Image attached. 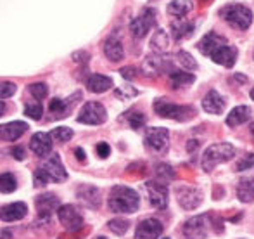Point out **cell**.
<instances>
[{
    "instance_id": "28",
    "label": "cell",
    "mask_w": 254,
    "mask_h": 239,
    "mask_svg": "<svg viewBox=\"0 0 254 239\" xmlns=\"http://www.w3.org/2000/svg\"><path fill=\"white\" fill-rule=\"evenodd\" d=\"M192 7H194V2H192V0H171V2L168 3V14H171V16L180 19V17H184L185 14L190 12Z\"/></svg>"
},
{
    "instance_id": "21",
    "label": "cell",
    "mask_w": 254,
    "mask_h": 239,
    "mask_svg": "<svg viewBox=\"0 0 254 239\" xmlns=\"http://www.w3.org/2000/svg\"><path fill=\"white\" fill-rule=\"evenodd\" d=\"M225 106H227V102L216 90H209L202 99V109L209 115H221Z\"/></svg>"
},
{
    "instance_id": "43",
    "label": "cell",
    "mask_w": 254,
    "mask_h": 239,
    "mask_svg": "<svg viewBox=\"0 0 254 239\" xmlns=\"http://www.w3.org/2000/svg\"><path fill=\"white\" fill-rule=\"evenodd\" d=\"M137 94H138V90L131 87V85H125V87H121V88H118V90H116V97H121V99L135 97Z\"/></svg>"
},
{
    "instance_id": "27",
    "label": "cell",
    "mask_w": 254,
    "mask_h": 239,
    "mask_svg": "<svg viewBox=\"0 0 254 239\" xmlns=\"http://www.w3.org/2000/svg\"><path fill=\"white\" fill-rule=\"evenodd\" d=\"M251 118V109L248 106H237L230 111V115L227 116V125L228 127H239V125H244L246 121Z\"/></svg>"
},
{
    "instance_id": "54",
    "label": "cell",
    "mask_w": 254,
    "mask_h": 239,
    "mask_svg": "<svg viewBox=\"0 0 254 239\" xmlns=\"http://www.w3.org/2000/svg\"><path fill=\"white\" fill-rule=\"evenodd\" d=\"M97 239H106V238H102V236H101V238H97Z\"/></svg>"
},
{
    "instance_id": "9",
    "label": "cell",
    "mask_w": 254,
    "mask_h": 239,
    "mask_svg": "<svg viewBox=\"0 0 254 239\" xmlns=\"http://www.w3.org/2000/svg\"><path fill=\"white\" fill-rule=\"evenodd\" d=\"M177 198L178 205L184 210H195L202 203V192L201 189L192 187V185H180L177 187Z\"/></svg>"
},
{
    "instance_id": "12",
    "label": "cell",
    "mask_w": 254,
    "mask_h": 239,
    "mask_svg": "<svg viewBox=\"0 0 254 239\" xmlns=\"http://www.w3.org/2000/svg\"><path fill=\"white\" fill-rule=\"evenodd\" d=\"M185 239H206L207 238V215L192 217L184 226Z\"/></svg>"
},
{
    "instance_id": "7",
    "label": "cell",
    "mask_w": 254,
    "mask_h": 239,
    "mask_svg": "<svg viewBox=\"0 0 254 239\" xmlns=\"http://www.w3.org/2000/svg\"><path fill=\"white\" fill-rule=\"evenodd\" d=\"M59 222L64 226V229H67L69 233H78L83 229V215L78 212L76 206L73 205H63L57 212Z\"/></svg>"
},
{
    "instance_id": "1",
    "label": "cell",
    "mask_w": 254,
    "mask_h": 239,
    "mask_svg": "<svg viewBox=\"0 0 254 239\" xmlns=\"http://www.w3.org/2000/svg\"><path fill=\"white\" fill-rule=\"evenodd\" d=\"M140 206V198L137 191L127 185H116L111 189L109 208L114 213H135Z\"/></svg>"
},
{
    "instance_id": "39",
    "label": "cell",
    "mask_w": 254,
    "mask_h": 239,
    "mask_svg": "<svg viewBox=\"0 0 254 239\" xmlns=\"http://www.w3.org/2000/svg\"><path fill=\"white\" fill-rule=\"evenodd\" d=\"M24 115L31 120H40L42 115H44V108H42L40 102H35V104H26L24 108Z\"/></svg>"
},
{
    "instance_id": "2",
    "label": "cell",
    "mask_w": 254,
    "mask_h": 239,
    "mask_svg": "<svg viewBox=\"0 0 254 239\" xmlns=\"http://www.w3.org/2000/svg\"><path fill=\"white\" fill-rule=\"evenodd\" d=\"M235 156V148L230 142H218L213 144L204 151L202 156V170L204 172H213L214 166H218L220 163L230 161Z\"/></svg>"
},
{
    "instance_id": "30",
    "label": "cell",
    "mask_w": 254,
    "mask_h": 239,
    "mask_svg": "<svg viewBox=\"0 0 254 239\" xmlns=\"http://www.w3.org/2000/svg\"><path fill=\"white\" fill-rule=\"evenodd\" d=\"M168 77H170V81L171 85H173V88H180V87H187V85L194 83L195 77L192 73H185V71H171V73H168Z\"/></svg>"
},
{
    "instance_id": "14",
    "label": "cell",
    "mask_w": 254,
    "mask_h": 239,
    "mask_svg": "<svg viewBox=\"0 0 254 239\" xmlns=\"http://www.w3.org/2000/svg\"><path fill=\"white\" fill-rule=\"evenodd\" d=\"M225 45H228L227 38L221 37V35H218V33H214V31H209V33H206L201 40H199L197 49L201 51V54L209 56V58H211L214 52L220 51V49L225 47Z\"/></svg>"
},
{
    "instance_id": "51",
    "label": "cell",
    "mask_w": 254,
    "mask_h": 239,
    "mask_svg": "<svg viewBox=\"0 0 254 239\" xmlns=\"http://www.w3.org/2000/svg\"><path fill=\"white\" fill-rule=\"evenodd\" d=\"M235 78H237V80H241V81H246V78L241 77V75H235Z\"/></svg>"
},
{
    "instance_id": "34",
    "label": "cell",
    "mask_w": 254,
    "mask_h": 239,
    "mask_svg": "<svg viewBox=\"0 0 254 239\" xmlns=\"http://www.w3.org/2000/svg\"><path fill=\"white\" fill-rule=\"evenodd\" d=\"M177 63L180 64L182 68H185L187 71H195V70H197V63H195V59L185 51H178L177 52Z\"/></svg>"
},
{
    "instance_id": "46",
    "label": "cell",
    "mask_w": 254,
    "mask_h": 239,
    "mask_svg": "<svg viewBox=\"0 0 254 239\" xmlns=\"http://www.w3.org/2000/svg\"><path fill=\"white\" fill-rule=\"evenodd\" d=\"M10 155H12V158H16L17 161H23L24 159V149L19 148V146H14V148L10 149Z\"/></svg>"
},
{
    "instance_id": "40",
    "label": "cell",
    "mask_w": 254,
    "mask_h": 239,
    "mask_svg": "<svg viewBox=\"0 0 254 239\" xmlns=\"http://www.w3.org/2000/svg\"><path fill=\"white\" fill-rule=\"evenodd\" d=\"M253 166H254V153H249V155L242 156L239 159L237 165H235V170L237 172H246V170H251Z\"/></svg>"
},
{
    "instance_id": "45",
    "label": "cell",
    "mask_w": 254,
    "mask_h": 239,
    "mask_svg": "<svg viewBox=\"0 0 254 239\" xmlns=\"http://www.w3.org/2000/svg\"><path fill=\"white\" fill-rule=\"evenodd\" d=\"M95 151H97V155L101 156V158H107L109 153H111V148H109L107 142H99L97 148H95Z\"/></svg>"
},
{
    "instance_id": "17",
    "label": "cell",
    "mask_w": 254,
    "mask_h": 239,
    "mask_svg": "<svg viewBox=\"0 0 254 239\" xmlns=\"http://www.w3.org/2000/svg\"><path fill=\"white\" fill-rule=\"evenodd\" d=\"M76 198L83 205H87L88 208H99L101 206V192L94 185H87V184L80 185L76 189Z\"/></svg>"
},
{
    "instance_id": "55",
    "label": "cell",
    "mask_w": 254,
    "mask_h": 239,
    "mask_svg": "<svg viewBox=\"0 0 254 239\" xmlns=\"http://www.w3.org/2000/svg\"><path fill=\"white\" fill-rule=\"evenodd\" d=\"M164 239H170V238H164Z\"/></svg>"
},
{
    "instance_id": "56",
    "label": "cell",
    "mask_w": 254,
    "mask_h": 239,
    "mask_svg": "<svg viewBox=\"0 0 254 239\" xmlns=\"http://www.w3.org/2000/svg\"><path fill=\"white\" fill-rule=\"evenodd\" d=\"M253 58H254V52H253Z\"/></svg>"
},
{
    "instance_id": "5",
    "label": "cell",
    "mask_w": 254,
    "mask_h": 239,
    "mask_svg": "<svg viewBox=\"0 0 254 239\" xmlns=\"http://www.w3.org/2000/svg\"><path fill=\"white\" fill-rule=\"evenodd\" d=\"M76 120L78 123H83V125H102L107 120V111L101 102L90 101L87 104H83V108H81Z\"/></svg>"
},
{
    "instance_id": "8",
    "label": "cell",
    "mask_w": 254,
    "mask_h": 239,
    "mask_svg": "<svg viewBox=\"0 0 254 239\" xmlns=\"http://www.w3.org/2000/svg\"><path fill=\"white\" fill-rule=\"evenodd\" d=\"M154 26H156V10L151 7H145L140 16L131 21L130 31L135 38H144Z\"/></svg>"
},
{
    "instance_id": "20",
    "label": "cell",
    "mask_w": 254,
    "mask_h": 239,
    "mask_svg": "<svg viewBox=\"0 0 254 239\" xmlns=\"http://www.w3.org/2000/svg\"><path fill=\"white\" fill-rule=\"evenodd\" d=\"M28 125L24 123V121H10V123H3L2 127H0V137H2V141H17L19 137H23L24 134H26L28 130Z\"/></svg>"
},
{
    "instance_id": "42",
    "label": "cell",
    "mask_w": 254,
    "mask_h": 239,
    "mask_svg": "<svg viewBox=\"0 0 254 239\" xmlns=\"http://www.w3.org/2000/svg\"><path fill=\"white\" fill-rule=\"evenodd\" d=\"M51 180V177L47 175V172L44 170V166L42 168H37L33 173V184L37 185V187H44V185H47V182Z\"/></svg>"
},
{
    "instance_id": "33",
    "label": "cell",
    "mask_w": 254,
    "mask_h": 239,
    "mask_svg": "<svg viewBox=\"0 0 254 239\" xmlns=\"http://www.w3.org/2000/svg\"><path fill=\"white\" fill-rule=\"evenodd\" d=\"M16 189H17V182L12 173H2L0 175V192L9 194V192L16 191Z\"/></svg>"
},
{
    "instance_id": "32",
    "label": "cell",
    "mask_w": 254,
    "mask_h": 239,
    "mask_svg": "<svg viewBox=\"0 0 254 239\" xmlns=\"http://www.w3.org/2000/svg\"><path fill=\"white\" fill-rule=\"evenodd\" d=\"M175 179V170L171 165H168V163H159V165H156V180L163 182V184H168V182H171Z\"/></svg>"
},
{
    "instance_id": "31",
    "label": "cell",
    "mask_w": 254,
    "mask_h": 239,
    "mask_svg": "<svg viewBox=\"0 0 254 239\" xmlns=\"http://www.w3.org/2000/svg\"><path fill=\"white\" fill-rule=\"evenodd\" d=\"M168 44H170V40H168V35L166 31L163 30H157L156 33L152 35V40H151V47L156 51V54H161V52H164L168 49Z\"/></svg>"
},
{
    "instance_id": "13",
    "label": "cell",
    "mask_w": 254,
    "mask_h": 239,
    "mask_svg": "<svg viewBox=\"0 0 254 239\" xmlns=\"http://www.w3.org/2000/svg\"><path fill=\"white\" fill-rule=\"evenodd\" d=\"M54 148V137L47 132H37L30 141V149L40 158H47L52 153Z\"/></svg>"
},
{
    "instance_id": "50",
    "label": "cell",
    "mask_w": 254,
    "mask_h": 239,
    "mask_svg": "<svg viewBox=\"0 0 254 239\" xmlns=\"http://www.w3.org/2000/svg\"><path fill=\"white\" fill-rule=\"evenodd\" d=\"M5 113V101H0V116Z\"/></svg>"
},
{
    "instance_id": "15",
    "label": "cell",
    "mask_w": 254,
    "mask_h": 239,
    "mask_svg": "<svg viewBox=\"0 0 254 239\" xmlns=\"http://www.w3.org/2000/svg\"><path fill=\"white\" fill-rule=\"evenodd\" d=\"M164 226L157 219H144L137 226L135 239H157L163 234Z\"/></svg>"
},
{
    "instance_id": "37",
    "label": "cell",
    "mask_w": 254,
    "mask_h": 239,
    "mask_svg": "<svg viewBox=\"0 0 254 239\" xmlns=\"http://www.w3.org/2000/svg\"><path fill=\"white\" fill-rule=\"evenodd\" d=\"M51 135L54 137V141H57V142H67L73 137V130L67 127H56L51 132Z\"/></svg>"
},
{
    "instance_id": "6",
    "label": "cell",
    "mask_w": 254,
    "mask_h": 239,
    "mask_svg": "<svg viewBox=\"0 0 254 239\" xmlns=\"http://www.w3.org/2000/svg\"><path fill=\"white\" fill-rule=\"evenodd\" d=\"M144 142H145V148L151 149V151L164 153L168 151V144H170V132H168V128L163 127L147 128Z\"/></svg>"
},
{
    "instance_id": "53",
    "label": "cell",
    "mask_w": 254,
    "mask_h": 239,
    "mask_svg": "<svg viewBox=\"0 0 254 239\" xmlns=\"http://www.w3.org/2000/svg\"><path fill=\"white\" fill-rule=\"evenodd\" d=\"M251 99L254 101V87H253V90H251Z\"/></svg>"
},
{
    "instance_id": "25",
    "label": "cell",
    "mask_w": 254,
    "mask_h": 239,
    "mask_svg": "<svg viewBox=\"0 0 254 239\" xmlns=\"http://www.w3.org/2000/svg\"><path fill=\"white\" fill-rule=\"evenodd\" d=\"M237 198L242 203H253L254 201V173L248 177H242L237 185Z\"/></svg>"
},
{
    "instance_id": "52",
    "label": "cell",
    "mask_w": 254,
    "mask_h": 239,
    "mask_svg": "<svg viewBox=\"0 0 254 239\" xmlns=\"http://www.w3.org/2000/svg\"><path fill=\"white\" fill-rule=\"evenodd\" d=\"M249 130H251V134L254 135V123H251V125H249Z\"/></svg>"
},
{
    "instance_id": "48",
    "label": "cell",
    "mask_w": 254,
    "mask_h": 239,
    "mask_svg": "<svg viewBox=\"0 0 254 239\" xmlns=\"http://www.w3.org/2000/svg\"><path fill=\"white\" fill-rule=\"evenodd\" d=\"M197 148H199V141H195V139H194V141H189L187 142V151L190 153V155L197 151Z\"/></svg>"
},
{
    "instance_id": "23",
    "label": "cell",
    "mask_w": 254,
    "mask_h": 239,
    "mask_svg": "<svg viewBox=\"0 0 254 239\" xmlns=\"http://www.w3.org/2000/svg\"><path fill=\"white\" fill-rule=\"evenodd\" d=\"M237 56H239V51L237 47H232V45H225L221 47L220 51H216L211 59L214 61L216 64H221L225 68H232L235 63H237Z\"/></svg>"
},
{
    "instance_id": "41",
    "label": "cell",
    "mask_w": 254,
    "mask_h": 239,
    "mask_svg": "<svg viewBox=\"0 0 254 239\" xmlns=\"http://www.w3.org/2000/svg\"><path fill=\"white\" fill-rule=\"evenodd\" d=\"M16 90H17L16 83H12V81H2V83H0V99L5 101L10 95L16 94Z\"/></svg>"
},
{
    "instance_id": "18",
    "label": "cell",
    "mask_w": 254,
    "mask_h": 239,
    "mask_svg": "<svg viewBox=\"0 0 254 239\" xmlns=\"http://www.w3.org/2000/svg\"><path fill=\"white\" fill-rule=\"evenodd\" d=\"M28 213V206L24 203H10L0 208V219L2 222H17V220L24 219Z\"/></svg>"
},
{
    "instance_id": "16",
    "label": "cell",
    "mask_w": 254,
    "mask_h": 239,
    "mask_svg": "<svg viewBox=\"0 0 254 239\" xmlns=\"http://www.w3.org/2000/svg\"><path fill=\"white\" fill-rule=\"evenodd\" d=\"M104 54L109 61L118 63L125 58V49H123V42L118 37V33H111L109 37L104 42Z\"/></svg>"
},
{
    "instance_id": "3",
    "label": "cell",
    "mask_w": 254,
    "mask_h": 239,
    "mask_svg": "<svg viewBox=\"0 0 254 239\" xmlns=\"http://www.w3.org/2000/svg\"><path fill=\"white\" fill-rule=\"evenodd\" d=\"M154 111L159 115L161 118L175 120V121H189L195 115V109L192 106H180L175 102L168 101V99H156L154 101Z\"/></svg>"
},
{
    "instance_id": "4",
    "label": "cell",
    "mask_w": 254,
    "mask_h": 239,
    "mask_svg": "<svg viewBox=\"0 0 254 239\" xmlns=\"http://www.w3.org/2000/svg\"><path fill=\"white\" fill-rule=\"evenodd\" d=\"M220 16L237 30H248L253 24V10L242 3H230L220 9Z\"/></svg>"
},
{
    "instance_id": "29",
    "label": "cell",
    "mask_w": 254,
    "mask_h": 239,
    "mask_svg": "<svg viewBox=\"0 0 254 239\" xmlns=\"http://www.w3.org/2000/svg\"><path fill=\"white\" fill-rule=\"evenodd\" d=\"M164 64H166V61L161 58L159 54H151L147 56L144 61V73L147 75H157L161 73V71L164 70Z\"/></svg>"
},
{
    "instance_id": "11",
    "label": "cell",
    "mask_w": 254,
    "mask_h": 239,
    "mask_svg": "<svg viewBox=\"0 0 254 239\" xmlns=\"http://www.w3.org/2000/svg\"><path fill=\"white\" fill-rule=\"evenodd\" d=\"M145 189H147L149 201H151V205L154 208H157V210L166 208L168 196H170L166 184H163V182H159V180H149L147 184H145Z\"/></svg>"
},
{
    "instance_id": "22",
    "label": "cell",
    "mask_w": 254,
    "mask_h": 239,
    "mask_svg": "<svg viewBox=\"0 0 254 239\" xmlns=\"http://www.w3.org/2000/svg\"><path fill=\"white\" fill-rule=\"evenodd\" d=\"M74 99H80V94H74L71 99H57V97H54L51 101V106H49V109H51L54 118H64V116L67 115V111H71V109H73V106L76 104V101H74Z\"/></svg>"
},
{
    "instance_id": "26",
    "label": "cell",
    "mask_w": 254,
    "mask_h": 239,
    "mask_svg": "<svg viewBox=\"0 0 254 239\" xmlns=\"http://www.w3.org/2000/svg\"><path fill=\"white\" fill-rule=\"evenodd\" d=\"M194 23H190V21H185V19H178V21H173L171 23V33H173V38L177 42L180 40H185V38H189L192 33H194Z\"/></svg>"
},
{
    "instance_id": "24",
    "label": "cell",
    "mask_w": 254,
    "mask_h": 239,
    "mask_svg": "<svg viewBox=\"0 0 254 239\" xmlns=\"http://www.w3.org/2000/svg\"><path fill=\"white\" fill-rule=\"evenodd\" d=\"M113 87V78L106 77V75H90L87 80V88L94 94H102V92H107Z\"/></svg>"
},
{
    "instance_id": "44",
    "label": "cell",
    "mask_w": 254,
    "mask_h": 239,
    "mask_svg": "<svg viewBox=\"0 0 254 239\" xmlns=\"http://www.w3.org/2000/svg\"><path fill=\"white\" fill-rule=\"evenodd\" d=\"M121 77L125 78V80H133V78H137V73L138 70L135 66H127V68H121Z\"/></svg>"
},
{
    "instance_id": "10",
    "label": "cell",
    "mask_w": 254,
    "mask_h": 239,
    "mask_svg": "<svg viewBox=\"0 0 254 239\" xmlns=\"http://www.w3.org/2000/svg\"><path fill=\"white\" fill-rule=\"evenodd\" d=\"M35 205H37V212H38V217L45 222H49L52 217L54 212H59L61 208V203H59V198L52 192H45V194H40L37 196L35 199Z\"/></svg>"
},
{
    "instance_id": "38",
    "label": "cell",
    "mask_w": 254,
    "mask_h": 239,
    "mask_svg": "<svg viewBox=\"0 0 254 239\" xmlns=\"http://www.w3.org/2000/svg\"><path fill=\"white\" fill-rule=\"evenodd\" d=\"M127 120H128V123H130V127L135 128V130H138V128H142L145 125V115L140 111H130Z\"/></svg>"
},
{
    "instance_id": "49",
    "label": "cell",
    "mask_w": 254,
    "mask_h": 239,
    "mask_svg": "<svg viewBox=\"0 0 254 239\" xmlns=\"http://www.w3.org/2000/svg\"><path fill=\"white\" fill-rule=\"evenodd\" d=\"M0 239H12V233L7 229H3L2 233H0Z\"/></svg>"
},
{
    "instance_id": "35",
    "label": "cell",
    "mask_w": 254,
    "mask_h": 239,
    "mask_svg": "<svg viewBox=\"0 0 254 239\" xmlns=\"http://www.w3.org/2000/svg\"><path fill=\"white\" fill-rule=\"evenodd\" d=\"M107 227H109L111 233L118 234V236H123V234H127L128 229H130V222L125 219H114L107 224Z\"/></svg>"
},
{
    "instance_id": "47",
    "label": "cell",
    "mask_w": 254,
    "mask_h": 239,
    "mask_svg": "<svg viewBox=\"0 0 254 239\" xmlns=\"http://www.w3.org/2000/svg\"><path fill=\"white\" fill-rule=\"evenodd\" d=\"M74 156H76V159L80 163H87V155H85V151L81 148H76L74 149Z\"/></svg>"
},
{
    "instance_id": "36",
    "label": "cell",
    "mask_w": 254,
    "mask_h": 239,
    "mask_svg": "<svg viewBox=\"0 0 254 239\" xmlns=\"http://www.w3.org/2000/svg\"><path fill=\"white\" fill-rule=\"evenodd\" d=\"M28 90H30V94L33 95L37 101H44L49 94V87L45 83H42V81H35V83L28 85Z\"/></svg>"
},
{
    "instance_id": "19",
    "label": "cell",
    "mask_w": 254,
    "mask_h": 239,
    "mask_svg": "<svg viewBox=\"0 0 254 239\" xmlns=\"http://www.w3.org/2000/svg\"><path fill=\"white\" fill-rule=\"evenodd\" d=\"M44 170L47 172V175L51 177V180L54 182H64L67 179V172L64 168L63 161H61L59 155H52L51 158L47 159V163L44 165Z\"/></svg>"
}]
</instances>
